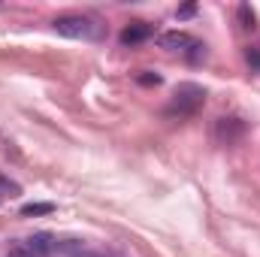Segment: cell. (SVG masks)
<instances>
[{"label": "cell", "instance_id": "6da1fadb", "mask_svg": "<svg viewBox=\"0 0 260 257\" xmlns=\"http://www.w3.org/2000/svg\"><path fill=\"white\" fill-rule=\"evenodd\" d=\"M203 103H206V91H203L200 85H194V82H185V85L176 88L167 115H194Z\"/></svg>", "mask_w": 260, "mask_h": 257}, {"label": "cell", "instance_id": "7a4b0ae2", "mask_svg": "<svg viewBox=\"0 0 260 257\" xmlns=\"http://www.w3.org/2000/svg\"><path fill=\"white\" fill-rule=\"evenodd\" d=\"M52 24L61 37H70V40H85V37H94V30H97L88 15H61Z\"/></svg>", "mask_w": 260, "mask_h": 257}, {"label": "cell", "instance_id": "3957f363", "mask_svg": "<svg viewBox=\"0 0 260 257\" xmlns=\"http://www.w3.org/2000/svg\"><path fill=\"white\" fill-rule=\"evenodd\" d=\"M160 46L164 49H170V52H185V55H200V43H197L191 34H185V30H170V34H164L160 37Z\"/></svg>", "mask_w": 260, "mask_h": 257}, {"label": "cell", "instance_id": "277c9868", "mask_svg": "<svg viewBox=\"0 0 260 257\" xmlns=\"http://www.w3.org/2000/svg\"><path fill=\"white\" fill-rule=\"evenodd\" d=\"M242 133H245V124L239 118H218V124H215V139L224 142V145L236 142Z\"/></svg>", "mask_w": 260, "mask_h": 257}, {"label": "cell", "instance_id": "5b68a950", "mask_svg": "<svg viewBox=\"0 0 260 257\" xmlns=\"http://www.w3.org/2000/svg\"><path fill=\"white\" fill-rule=\"evenodd\" d=\"M30 251L37 257H49V254H55V248H58V239L52 236V233H34L27 242H24Z\"/></svg>", "mask_w": 260, "mask_h": 257}, {"label": "cell", "instance_id": "8992f818", "mask_svg": "<svg viewBox=\"0 0 260 257\" xmlns=\"http://www.w3.org/2000/svg\"><path fill=\"white\" fill-rule=\"evenodd\" d=\"M148 34H151V27H148L145 21H133L130 27L121 30V43H124V46H136V43L148 40Z\"/></svg>", "mask_w": 260, "mask_h": 257}, {"label": "cell", "instance_id": "52a82bcc", "mask_svg": "<svg viewBox=\"0 0 260 257\" xmlns=\"http://www.w3.org/2000/svg\"><path fill=\"white\" fill-rule=\"evenodd\" d=\"M55 206L52 203H27L21 206V218H34V215H52Z\"/></svg>", "mask_w": 260, "mask_h": 257}, {"label": "cell", "instance_id": "ba28073f", "mask_svg": "<svg viewBox=\"0 0 260 257\" xmlns=\"http://www.w3.org/2000/svg\"><path fill=\"white\" fill-rule=\"evenodd\" d=\"M239 21H242V27H245V30H254V27H257V15H254V9H251L248 3H242V6H239Z\"/></svg>", "mask_w": 260, "mask_h": 257}, {"label": "cell", "instance_id": "9c48e42d", "mask_svg": "<svg viewBox=\"0 0 260 257\" xmlns=\"http://www.w3.org/2000/svg\"><path fill=\"white\" fill-rule=\"evenodd\" d=\"M18 194H21V188H18L12 179L0 176V203H3V200H9V197H18Z\"/></svg>", "mask_w": 260, "mask_h": 257}, {"label": "cell", "instance_id": "30bf717a", "mask_svg": "<svg viewBox=\"0 0 260 257\" xmlns=\"http://www.w3.org/2000/svg\"><path fill=\"white\" fill-rule=\"evenodd\" d=\"M9 257H37V254H34V251H30V248L21 242V245H15V248L9 251Z\"/></svg>", "mask_w": 260, "mask_h": 257}, {"label": "cell", "instance_id": "8fae6325", "mask_svg": "<svg viewBox=\"0 0 260 257\" xmlns=\"http://www.w3.org/2000/svg\"><path fill=\"white\" fill-rule=\"evenodd\" d=\"M245 58H248V64L260 73V49H248V52H245Z\"/></svg>", "mask_w": 260, "mask_h": 257}, {"label": "cell", "instance_id": "7c38bea8", "mask_svg": "<svg viewBox=\"0 0 260 257\" xmlns=\"http://www.w3.org/2000/svg\"><path fill=\"white\" fill-rule=\"evenodd\" d=\"M139 85H160V76H154V73H142V76H139Z\"/></svg>", "mask_w": 260, "mask_h": 257}, {"label": "cell", "instance_id": "4fadbf2b", "mask_svg": "<svg viewBox=\"0 0 260 257\" xmlns=\"http://www.w3.org/2000/svg\"><path fill=\"white\" fill-rule=\"evenodd\" d=\"M73 257H100V254H94V251H85V248H76V251H73Z\"/></svg>", "mask_w": 260, "mask_h": 257}, {"label": "cell", "instance_id": "5bb4252c", "mask_svg": "<svg viewBox=\"0 0 260 257\" xmlns=\"http://www.w3.org/2000/svg\"><path fill=\"white\" fill-rule=\"evenodd\" d=\"M179 15H182V18H185V15H194V6H182V9H179Z\"/></svg>", "mask_w": 260, "mask_h": 257}]
</instances>
